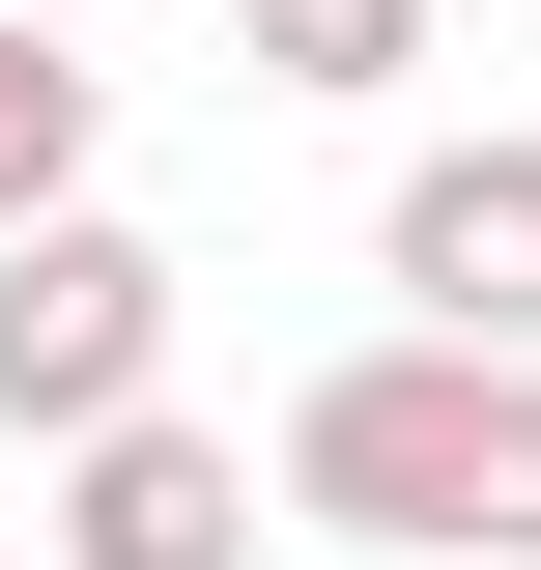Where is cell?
I'll list each match as a JSON object with an SVG mask.
<instances>
[{
	"instance_id": "obj_4",
	"label": "cell",
	"mask_w": 541,
	"mask_h": 570,
	"mask_svg": "<svg viewBox=\"0 0 541 570\" xmlns=\"http://www.w3.org/2000/svg\"><path fill=\"white\" fill-rule=\"evenodd\" d=\"M58 570H257V456H228V428H86L58 456Z\"/></svg>"
},
{
	"instance_id": "obj_6",
	"label": "cell",
	"mask_w": 541,
	"mask_h": 570,
	"mask_svg": "<svg viewBox=\"0 0 541 570\" xmlns=\"http://www.w3.org/2000/svg\"><path fill=\"white\" fill-rule=\"evenodd\" d=\"M228 29H257V86H400L427 58V0H228Z\"/></svg>"
},
{
	"instance_id": "obj_2",
	"label": "cell",
	"mask_w": 541,
	"mask_h": 570,
	"mask_svg": "<svg viewBox=\"0 0 541 570\" xmlns=\"http://www.w3.org/2000/svg\"><path fill=\"white\" fill-rule=\"evenodd\" d=\"M142 400H171V257H142L115 200L0 228V428H29V456H86V428H142Z\"/></svg>"
},
{
	"instance_id": "obj_5",
	"label": "cell",
	"mask_w": 541,
	"mask_h": 570,
	"mask_svg": "<svg viewBox=\"0 0 541 570\" xmlns=\"http://www.w3.org/2000/svg\"><path fill=\"white\" fill-rule=\"evenodd\" d=\"M86 142H115V86L58 58V0H0V228H58V200H86Z\"/></svg>"
},
{
	"instance_id": "obj_3",
	"label": "cell",
	"mask_w": 541,
	"mask_h": 570,
	"mask_svg": "<svg viewBox=\"0 0 541 570\" xmlns=\"http://www.w3.org/2000/svg\"><path fill=\"white\" fill-rule=\"evenodd\" d=\"M371 285H400V343H513L541 371V142H427L371 200Z\"/></svg>"
},
{
	"instance_id": "obj_1",
	"label": "cell",
	"mask_w": 541,
	"mask_h": 570,
	"mask_svg": "<svg viewBox=\"0 0 541 570\" xmlns=\"http://www.w3.org/2000/svg\"><path fill=\"white\" fill-rule=\"evenodd\" d=\"M285 513L400 570H541V371L513 343H342L285 400Z\"/></svg>"
}]
</instances>
